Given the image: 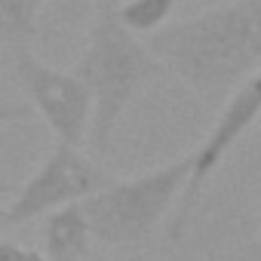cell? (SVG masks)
Here are the masks:
<instances>
[{"instance_id":"2","label":"cell","mask_w":261,"mask_h":261,"mask_svg":"<svg viewBox=\"0 0 261 261\" xmlns=\"http://www.w3.org/2000/svg\"><path fill=\"white\" fill-rule=\"evenodd\" d=\"M160 71L157 56L120 19V0H98L95 22L74 74L92 95L89 139L98 154L111 148V139L139 89Z\"/></svg>"},{"instance_id":"9","label":"cell","mask_w":261,"mask_h":261,"mask_svg":"<svg viewBox=\"0 0 261 261\" xmlns=\"http://www.w3.org/2000/svg\"><path fill=\"white\" fill-rule=\"evenodd\" d=\"M175 7L178 0H126L120 4V19L133 34H148L160 31L175 13Z\"/></svg>"},{"instance_id":"14","label":"cell","mask_w":261,"mask_h":261,"mask_svg":"<svg viewBox=\"0 0 261 261\" xmlns=\"http://www.w3.org/2000/svg\"><path fill=\"white\" fill-rule=\"evenodd\" d=\"M71 261H105V258H98L95 252H89V255H80V258H71Z\"/></svg>"},{"instance_id":"5","label":"cell","mask_w":261,"mask_h":261,"mask_svg":"<svg viewBox=\"0 0 261 261\" xmlns=\"http://www.w3.org/2000/svg\"><path fill=\"white\" fill-rule=\"evenodd\" d=\"M261 114V74L243 80L227 105L221 108L215 126L209 129V136L200 142V148L191 154V175H188V185L175 203V212H172V221H169V233L172 240H181L191 218H194V209L200 203V194L206 188V181L215 175V169L224 163V157L233 151V145L252 129V123L258 120Z\"/></svg>"},{"instance_id":"13","label":"cell","mask_w":261,"mask_h":261,"mask_svg":"<svg viewBox=\"0 0 261 261\" xmlns=\"http://www.w3.org/2000/svg\"><path fill=\"white\" fill-rule=\"evenodd\" d=\"M7 194H16V188H13V185H7V181H0V200H4ZM0 212H4V206H0Z\"/></svg>"},{"instance_id":"12","label":"cell","mask_w":261,"mask_h":261,"mask_svg":"<svg viewBox=\"0 0 261 261\" xmlns=\"http://www.w3.org/2000/svg\"><path fill=\"white\" fill-rule=\"evenodd\" d=\"M19 261H49L43 252H37V249H25L22 246V252H19Z\"/></svg>"},{"instance_id":"15","label":"cell","mask_w":261,"mask_h":261,"mask_svg":"<svg viewBox=\"0 0 261 261\" xmlns=\"http://www.w3.org/2000/svg\"><path fill=\"white\" fill-rule=\"evenodd\" d=\"M252 252H255V255H258V261H261V240H258V243L252 246Z\"/></svg>"},{"instance_id":"1","label":"cell","mask_w":261,"mask_h":261,"mask_svg":"<svg viewBox=\"0 0 261 261\" xmlns=\"http://www.w3.org/2000/svg\"><path fill=\"white\" fill-rule=\"evenodd\" d=\"M151 53L200 95H224L261 68V0H230L172 22L154 31Z\"/></svg>"},{"instance_id":"3","label":"cell","mask_w":261,"mask_h":261,"mask_svg":"<svg viewBox=\"0 0 261 261\" xmlns=\"http://www.w3.org/2000/svg\"><path fill=\"white\" fill-rule=\"evenodd\" d=\"M188 175H191V154L126 181L111 178L101 191L89 194L80 203L92 227V237L108 246L145 243L157 230V224L169 215L172 203H178Z\"/></svg>"},{"instance_id":"6","label":"cell","mask_w":261,"mask_h":261,"mask_svg":"<svg viewBox=\"0 0 261 261\" xmlns=\"http://www.w3.org/2000/svg\"><path fill=\"white\" fill-rule=\"evenodd\" d=\"M16 77L31 98V108L46 120L62 145L80 148L92 123V95L74 71L53 68L40 62L28 46L13 53Z\"/></svg>"},{"instance_id":"10","label":"cell","mask_w":261,"mask_h":261,"mask_svg":"<svg viewBox=\"0 0 261 261\" xmlns=\"http://www.w3.org/2000/svg\"><path fill=\"white\" fill-rule=\"evenodd\" d=\"M31 117L28 105H16V101H0V126H10V123H25Z\"/></svg>"},{"instance_id":"4","label":"cell","mask_w":261,"mask_h":261,"mask_svg":"<svg viewBox=\"0 0 261 261\" xmlns=\"http://www.w3.org/2000/svg\"><path fill=\"white\" fill-rule=\"evenodd\" d=\"M111 181V175L92 163L80 148L74 145H56L53 154L40 163V169L16 188L13 203L0 212V227H16L31 218L49 215L62 206L83 203L89 194L101 191Z\"/></svg>"},{"instance_id":"8","label":"cell","mask_w":261,"mask_h":261,"mask_svg":"<svg viewBox=\"0 0 261 261\" xmlns=\"http://www.w3.org/2000/svg\"><path fill=\"white\" fill-rule=\"evenodd\" d=\"M46 0H0V43L13 53L37 34V19Z\"/></svg>"},{"instance_id":"11","label":"cell","mask_w":261,"mask_h":261,"mask_svg":"<svg viewBox=\"0 0 261 261\" xmlns=\"http://www.w3.org/2000/svg\"><path fill=\"white\" fill-rule=\"evenodd\" d=\"M19 252H22L19 243H13V240H0V261H19Z\"/></svg>"},{"instance_id":"7","label":"cell","mask_w":261,"mask_h":261,"mask_svg":"<svg viewBox=\"0 0 261 261\" xmlns=\"http://www.w3.org/2000/svg\"><path fill=\"white\" fill-rule=\"evenodd\" d=\"M92 227L86 221V212L80 209V203L62 206L56 212L46 215L43 224V255L49 261H71L80 255L92 252Z\"/></svg>"}]
</instances>
